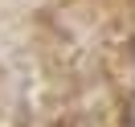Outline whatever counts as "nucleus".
<instances>
[{"instance_id":"obj_1","label":"nucleus","mask_w":135,"mask_h":127,"mask_svg":"<svg viewBox=\"0 0 135 127\" xmlns=\"http://www.w3.org/2000/svg\"><path fill=\"white\" fill-rule=\"evenodd\" d=\"M123 127H135V98L127 102V123H123Z\"/></svg>"}]
</instances>
